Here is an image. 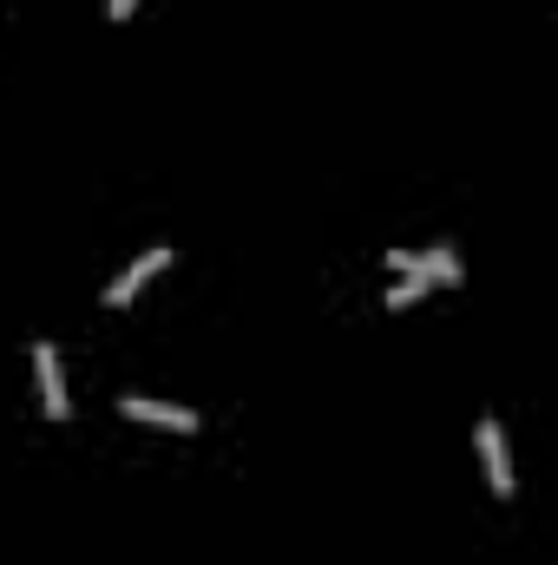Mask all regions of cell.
I'll list each match as a JSON object with an SVG mask.
<instances>
[{
	"mask_svg": "<svg viewBox=\"0 0 558 565\" xmlns=\"http://www.w3.org/2000/svg\"><path fill=\"white\" fill-rule=\"evenodd\" d=\"M132 422H158V427H197V415L191 408H171V402H144V395H126L119 402Z\"/></svg>",
	"mask_w": 558,
	"mask_h": 565,
	"instance_id": "obj_5",
	"label": "cell"
},
{
	"mask_svg": "<svg viewBox=\"0 0 558 565\" xmlns=\"http://www.w3.org/2000/svg\"><path fill=\"white\" fill-rule=\"evenodd\" d=\"M132 7H139V0H112V20H132Z\"/></svg>",
	"mask_w": 558,
	"mask_h": 565,
	"instance_id": "obj_6",
	"label": "cell"
},
{
	"mask_svg": "<svg viewBox=\"0 0 558 565\" xmlns=\"http://www.w3.org/2000/svg\"><path fill=\"white\" fill-rule=\"evenodd\" d=\"M473 440H480V460H486V480H493V493H500V500H513V460H506V427L486 415V422L473 427Z\"/></svg>",
	"mask_w": 558,
	"mask_h": 565,
	"instance_id": "obj_1",
	"label": "cell"
},
{
	"mask_svg": "<svg viewBox=\"0 0 558 565\" xmlns=\"http://www.w3.org/2000/svg\"><path fill=\"white\" fill-rule=\"evenodd\" d=\"M33 369H40V402H46V415H53V422H66V415H73V402H66V375H60L53 342H33Z\"/></svg>",
	"mask_w": 558,
	"mask_h": 565,
	"instance_id": "obj_3",
	"label": "cell"
},
{
	"mask_svg": "<svg viewBox=\"0 0 558 565\" xmlns=\"http://www.w3.org/2000/svg\"><path fill=\"white\" fill-rule=\"evenodd\" d=\"M388 264L401 277H427V282H460V257L453 250H388Z\"/></svg>",
	"mask_w": 558,
	"mask_h": 565,
	"instance_id": "obj_2",
	"label": "cell"
},
{
	"mask_svg": "<svg viewBox=\"0 0 558 565\" xmlns=\"http://www.w3.org/2000/svg\"><path fill=\"white\" fill-rule=\"evenodd\" d=\"M164 264H171V250H144L139 264H126L119 277L106 282V302H132V296H139V289H144V277H158Z\"/></svg>",
	"mask_w": 558,
	"mask_h": 565,
	"instance_id": "obj_4",
	"label": "cell"
}]
</instances>
